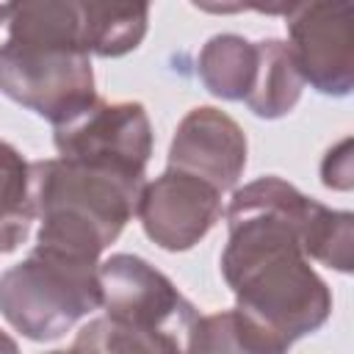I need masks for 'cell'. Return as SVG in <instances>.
<instances>
[{"label":"cell","mask_w":354,"mask_h":354,"mask_svg":"<svg viewBox=\"0 0 354 354\" xmlns=\"http://www.w3.org/2000/svg\"><path fill=\"white\" fill-rule=\"evenodd\" d=\"M313 207L315 199L271 174L238 188L227 207L221 277L235 293V307L282 351L321 329L332 313L329 285L304 252V224Z\"/></svg>","instance_id":"6da1fadb"},{"label":"cell","mask_w":354,"mask_h":354,"mask_svg":"<svg viewBox=\"0 0 354 354\" xmlns=\"http://www.w3.org/2000/svg\"><path fill=\"white\" fill-rule=\"evenodd\" d=\"M141 188L138 177L61 155L30 163V196L41 218L36 243L100 260L136 216Z\"/></svg>","instance_id":"7a4b0ae2"},{"label":"cell","mask_w":354,"mask_h":354,"mask_svg":"<svg viewBox=\"0 0 354 354\" xmlns=\"http://www.w3.org/2000/svg\"><path fill=\"white\" fill-rule=\"evenodd\" d=\"M105 315L86 324L75 351H183L196 321L194 304L174 282L138 254H111L100 263Z\"/></svg>","instance_id":"3957f363"},{"label":"cell","mask_w":354,"mask_h":354,"mask_svg":"<svg viewBox=\"0 0 354 354\" xmlns=\"http://www.w3.org/2000/svg\"><path fill=\"white\" fill-rule=\"evenodd\" d=\"M97 268L100 260L36 243L22 263L0 277V313L28 340H58L102 304Z\"/></svg>","instance_id":"277c9868"},{"label":"cell","mask_w":354,"mask_h":354,"mask_svg":"<svg viewBox=\"0 0 354 354\" xmlns=\"http://www.w3.org/2000/svg\"><path fill=\"white\" fill-rule=\"evenodd\" d=\"M0 91L36 116L58 124L97 100L91 55L64 47L0 44Z\"/></svg>","instance_id":"5b68a950"},{"label":"cell","mask_w":354,"mask_h":354,"mask_svg":"<svg viewBox=\"0 0 354 354\" xmlns=\"http://www.w3.org/2000/svg\"><path fill=\"white\" fill-rule=\"evenodd\" d=\"M53 127L61 158L144 180L152 155V127L141 102H102L97 97Z\"/></svg>","instance_id":"8992f818"},{"label":"cell","mask_w":354,"mask_h":354,"mask_svg":"<svg viewBox=\"0 0 354 354\" xmlns=\"http://www.w3.org/2000/svg\"><path fill=\"white\" fill-rule=\"evenodd\" d=\"M285 19L288 50L304 83L321 94L346 97L354 88L351 0H296Z\"/></svg>","instance_id":"52a82bcc"},{"label":"cell","mask_w":354,"mask_h":354,"mask_svg":"<svg viewBox=\"0 0 354 354\" xmlns=\"http://www.w3.org/2000/svg\"><path fill=\"white\" fill-rule=\"evenodd\" d=\"M221 213V191L177 169H166L158 180L144 183L136 205L147 238L166 252L196 246L216 227Z\"/></svg>","instance_id":"ba28073f"},{"label":"cell","mask_w":354,"mask_h":354,"mask_svg":"<svg viewBox=\"0 0 354 354\" xmlns=\"http://www.w3.org/2000/svg\"><path fill=\"white\" fill-rule=\"evenodd\" d=\"M246 166V136L241 124L210 105L183 116L169 147V169L194 174L221 194L235 188Z\"/></svg>","instance_id":"9c48e42d"},{"label":"cell","mask_w":354,"mask_h":354,"mask_svg":"<svg viewBox=\"0 0 354 354\" xmlns=\"http://www.w3.org/2000/svg\"><path fill=\"white\" fill-rule=\"evenodd\" d=\"M0 25L11 41L88 50V0H0Z\"/></svg>","instance_id":"30bf717a"},{"label":"cell","mask_w":354,"mask_h":354,"mask_svg":"<svg viewBox=\"0 0 354 354\" xmlns=\"http://www.w3.org/2000/svg\"><path fill=\"white\" fill-rule=\"evenodd\" d=\"M254 44H257V75L243 102L260 119H279L296 108L304 88V77L296 69L288 41L260 39Z\"/></svg>","instance_id":"8fae6325"},{"label":"cell","mask_w":354,"mask_h":354,"mask_svg":"<svg viewBox=\"0 0 354 354\" xmlns=\"http://www.w3.org/2000/svg\"><path fill=\"white\" fill-rule=\"evenodd\" d=\"M196 75L213 97L246 100L257 75V44L238 33H218L202 47Z\"/></svg>","instance_id":"7c38bea8"},{"label":"cell","mask_w":354,"mask_h":354,"mask_svg":"<svg viewBox=\"0 0 354 354\" xmlns=\"http://www.w3.org/2000/svg\"><path fill=\"white\" fill-rule=\"evenodd\" d=\"M185 351H252L279 354L282 346L246 313L224 310L216 315H196L185 335Z\"/></svg>","instance_id":"4fadbf2b"},{"label":"cell","mask_w":354,"mask_h":354,"mask_svg":"<svg viewBox=\"0 0 354 354\" xmlns=\"http://www.w3.org/2000/svg\"><path fill=\"white\" fill-rule=\"evenodd\" d=\"M30 163L6 141H0V254L14 252L30 232L33 221Z\"/></svg>","instance_id":"5bb4252c"},{"label":"cell","mask_w":354,"mask_h":354,"mask_svg":"<svg viewBox=\"0 0 354 354\" xmlns=\"http://www.w3.org/2000/svg\"><path fill=\"white\" fill-rule=\"evenodd\" d=\"M304 252L310 260L348 274L354 263V216L315 202L304 224Z\"/></svg>","instance_id":"9a60e30c"},{"label":"cell","mask_w":354,"mask_h":354,"mask_svg":"<svg viewBox=\"0 0 354 354\" xmlns=\"http://www.w3.org/2000/svg\"><path fill=\"white\" fill-rule=\"evenodd\" d=\"M321 180L326 188H337V191L351 188V138L340 141L335 149L326 152L321 163Z\"/></svg>","instance_id":"2e32d148"},{"label":"cell","mask_w":354,"mask_h":354,"mask_svg":"<svg viewBox=\"0 0 354 354\" xmlns=\"http://www.w3.org/2000/svg\"><path fill=\"white\" fill-rule=\"evenodd\" d=\"M296 0H243V11H260L268 17H285Z\"/></svg>","instance_id":"e0dca14e"},{"label":"cell","mask_w":354,"mask_h":354,"mask_svg":"<svg viewBox=\"0 0 354 354\" xmlns=\"http://www.w3.org/2000/svg\"><path fill=\"white\" fill-rule=\"evenodd\" d=\"M191 6L207 14H241L243 11V0H191Z\"/></svg>","instance_id":"ac0fdd59"},{"label":"cell","mask_w":354,"mask_h":354,"mask_svg":"<svg viewBox=\"0 0 354 354\" xmlns=\"http://www.w3.org/2000/svg\"><path fill=\"white\" fill-rule=\"evenodd\" d=\"M0 351H17V343L0 332Z\"/></svg>","instance_id":"d6986e66"}]
</instances>
